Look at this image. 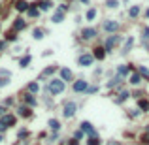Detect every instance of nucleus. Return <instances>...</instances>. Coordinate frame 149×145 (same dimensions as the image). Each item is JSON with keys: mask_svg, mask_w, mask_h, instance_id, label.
Instances as JSON below:
<instances>
[{"mask_svg": "<svg viewBox=\"0 0 149 145\" xmlns=\"http://www.w3.org/2000/svg\"><path fill=\"white\" fill-rule=\"evenodd\" d=\"M49 92L51 94H60V92L64 91V81L62 79H53V81H49Z\"/></svg>", "mask_w": 149, "mask_h": 145, "instance_id": "1", "label": "nucleus"}, {"mask_svg": "<svg viewBox=\"0 0 149 145\" xmlns=\"http://www.w3.org/2000/svg\"><path fill=\"white\" fill-rule=\"evenodd\" d=\"M76 111H77L76 102H66V104H64V109H62V115H64L66 119H70V117H74V115H76Z\"/></svg>", "mask_w": 149, "mask_h": 145, "instance_id": "2", "label": "nucleus"}, {"mask_svg": "<svg viewBox=\"0 0 149 145\" xmlns=\"http://www.w3.org/2000/svg\"><path fill=\"white\" fill-rule=\"evenodd\" d=\"M79 66H83V68H87V66H93V62H95V55H91V53H85L79 57Z\"/></svg>", "mask_w": 149, "mask_h": 145, "instance_id": "3", "label": "nucleus"}, {"mask_svg": "<svg viewBox=\"0 0 149 145\" xmlns=\"http://www.w3.org/2000/svg\"><path fill=\"white\" fill-rule=\"evenodd\" d=\"M15 122V117L13 115H4V117L0 119V130H6L9 124H13Z\"/></svg>", "mask_w": 149, "mask_h": 145, "instance_id": "4", "label": "nucleus"}, {"mask_svg": "<svg viewBox=\"0 0 149 145\" xmlns=\"http://www.w3.org/2000/svg\"><path fill=\"white\" fill-rule=\"evenodd\" d=\"M104 30L106 32H117L119 30V23L117 21H104Z\"/></svg>", "mask_w": 149, "mask_h": 145, "instance_id": "5", "label": "nucleus"}, {"mask_svg": "<svg viewBox=\"0 0 149 145\" xmlns=\"http://www.w3.org/2000/svg\"><path fill=\"white\" fill-rule=\"evenodd\" d=\"M81 130H83V132H87V134H89V138H95V134H96L91 122H81Z\"/></svg>", "mask_w": 149, "mask_h": 145, "instance_id": "6", "label": "nucleus"}, {"mask_svg": "<svg viewBox=\"0 0 149 145\" xmlns=\"http://www.w3.org/2000/svg\"><path fill=\"white\" fill-rule=\"evenodd\" d=\"M95 36H96V30H95V28H85V30L81 32V38H83V40H93Z\"/></svg>", "mask_w": 149, "mask_h": 145, "instance_id": "7", "label": "nucleus"}, {"mask_svg": "<svg viewBox=\"0 0 149 145\" xmlns=\"http://www.w3.org/2000/svg\"><path fill=\"white\" fill-rule=\"evenodd\" d=\"M89 87H87V81H83V79H79V81L74 83V91L76 92H81V91H87Z\"/></svg>", "mask_w": 149, "mask_h": 145, "instance_id": "8", "label": "nucleus"}, {"mask_svg": "<svg viewBox=\"0 0 149 145\" xmlns=\"http://www.w3.org/2000/svg\"><path fill=\"white\" fill-rule=\"evenodd\" d=\"M117 41H119V36H109L108 40H106V47H104V49H106V51H109L113 45H115V43H117Z\"/></svg>", "mask_w": 149, "mask_h": 145, "instance_id": "9", "label": "nucleus"}, {"mask_svg": "<svg viewBox=\"0 0 149 145\" xmlns=\"http://www.w3.org/2000/svg\"><path fill=\"white\" fill-rule=\"evenodd\" d=\"M60 79H62V81H70V79H72V72L68 68H60Z\"/></svg>", "mask_w": 149, "mask_h": 145, "instance_id": "10", "label": "nucleus"}, {"mask_svg": "<svg viewBox=\"0 0 149 145\" xmlns=\"http://www.w3.org/2000/svg\"><path fill=\"white\" fill-rule=\"evenodd\" d=\"M47 124H49V128L53 132H59L60 130V122L57 121V119H49V122H47Z\"/></svg>", "mask_w": 149, "mask_h": 145, "instance_id": "11", "label": "nucleus"}, {"mask_svg": "<svg viewBox=\"0 0 149 145\" xmlns=\"http://www.w3.org/2000/svg\"><path fill=\"white\" fill-rule=\"evenodd\" d=\"M104 57H106V49H104V47H96V49H95V59L102 60Z\"/></svg>", "mask_w": 149, "mask_h": 145, "instance_id": "12", "label": "nucleus"}, {"mask_svg": "<svg viewBox=\"0 0 149 145\" xmlns=\"http://www.w3.org/2000/svg\"><path fill=\"white\" fill-rule=\"evenodd\" d=\"M51 21H53V23H62V21H64V11H60V9H59V11L53 15Z\"/></svg>", "mask_w": 149, "mask_h": 145, "instance_id": "13", "label": "nucleus"}, {"mask_svg": "<svg viewBox=\"0 0 149 145\" xmlns=\"http://www.w3.org/2000/svg\"><path fill=\"white\" fill-rule=\"evenodd\" d=\"M15 8H17V11H25V9L28 11V4L25 2V0H19L17 4H15Z\"/></svg>", "mask_w": 149, "mask_h": 145, "instance_id": "14", "label": "nucleus"}, {"mask_svg": "<svg viewBox=\"0 0 149 145\" xmlns=\"http://www.w3.org/2000/svg\"><path fill=\"white\" fill-rule=\"evenodd\" d=\"M128 72H130V68H128L127 64H121V66L117 68V74H119V76H127Z\"/></svg>", "mask_w": 149, "mask_h": 145, "instance_id": "15", "label": "nucleus"}, {"mask_svg": "<svg viewBox=\"0 0 149 145\" xmlns=\"http://www.w3.org/2000/svg\"><path fill=\"white\" fill-rule=\"evenodd\" d=\"M128 15H130V17H138V15H140V6H132V8L128 9Z\"/></svg>", "mask_w": 149, "mask_h": 145, "instance_id": "16", "label": "nucleus"}, {"mask_svg": "<svg viewBox=\"0 0 149 145\" xmlns=\"http://www.w3.org/2000/svg\"><path fill=\"white\" fill-rule=\"evenodd\" d=\"M32 36H34V40H42L44 38V28H34Z\"/></svg>", "mask_w": 149, "mask_h": 145, "instance_id": "17", "label": "nucleus"}, {"mask_svg": "<svg viewBox=\"0 0 149 145\" xmlns=\"http://www.w3.org/2000/svg\"><path fill=\"white\" fill-rule=\"evenodd\" d=\"M23 28H25V21H23V19H15L13 30H23Z\"/></svg>", "mask_w": 149, "mask_h": 145, "instance_id": "18", "label": "nucleus"}, {"mask_svg": "<svg viewBox=\"0 0 149 145\" xmlns=\"http://www.w3.org/2000/svg\"><path fill=\"white\" fill-rule=\"evenodd\" d=\"M132 43H134V38H128L127 43H125V47H123V53H128V51H130V47H132Z\"/></svg>", "mask_w": 149, "mask_h": 145, "instance_id": "19", "label": "nucleus"}, {"mask_svg": "<svg viewBox=\"0 0 149 145\" xmlns=\"http://www.w3.org/2000/svg\"><path fill=\"white\" fill-rule=\"evenodd\" d=\"M140 81H142V76H140V74H132V76H130V83H132V85H138Z\"/></svg>", "mask_w": 149, "mask_h": 145, "instance_id": "20", "label": "nucleus"}, {"mask_svg": "<svg viewBox=\"0 0 149 145\" xmlns=\"http://www.w3.org/2000/svg\"><path fill=\"white\" fill-rule=\"evenodd\" d=\"M38 6H40L42 11H49V9H51V2H49V0H47V2H40Z\"/></svg>", "mask_w": 149, "mask_h": 145, "instance_id": "21", "label": "nucleus"}, {"mask_svg": "<svg viewBox=\"0 0 149 145\" xmlns=\"http://www.w3.org/2000/svg\"><path fill=\"white\" fill-rule=\"evenodd\" d=\"M19 115H21V117H30V109L23 106V108H19Z\"/></svg>", "mask_w": 149, "mask_h": 145, "instance_id": "22", "label": "nucleus"}, {"mask_svg": "<svg viewBox=\"0 0 149 145\" xmlns=\"http://www.w3.org/2000/svg\"><path fill=\"white\" fill-rule=\"evenodd\" d=\"M25 102H27L28 106H36V98H34V96H30V92L25 96Z\"/></svg>", "mask_w": 149, "mask_h": 145, "instance_id": "23", "label": "nucleus"}, {"mask_svg": "<svg viewBox=\"0 0 149 145\" xmlns=\"http://www.w3.org/2000/svg\"><path fill=\"white\" fill-rule=\"evenodd\" d=\"M30 60H32V57H30V55H27V57H23V59H21V62H19V64H21V68H27V64L30 62Z\"/></svg>", "mask_w": 149, "mask_h": 145, "instance_id": "24", "label": "nucleus"}, {"mask_svg": "<svg viewBox=\"0 0 149 145\" xmlns=\"http://www.w3.org/2000/svg\"><path fill=\"white\" fill-rule=\"evenodd\" d=\"M138 74H140V76H144V77H147V79H149V70L145 68V66H140V68H138Z\"/></svg>", "mask_w": 149, "mask_h": 145, "instance_id": "25", "label": "nucleus"}, {"mask_svg": "<svg viewBox=\"0 0 149 145\" xmlns=\"http://www.w3.org/2000/svg\"><path fill=\"white\" fill-rule=\"evenodd\" d=\"M128 96H130V94H128V91H121V92H119V98H117V100H119V102H125Z\"/></svg>", "mask_w": 149, "mask_h": 145, "instance_id": "26", "label": "nucleus"}, {"mask_svg": "<svg viewBox=\"0 0 149 145\" xmlns=\"http://www.w3.org/2000/svg\"><path fill=\"white\" fill-rule=\"evenodd\" d=\"M106 6H108V8H111V9H115L119 6V2L117 0H106Z\"/></svg>", "mask_w": 149, "mask_h": 145, "instance_id": "27", "label": "nucleus"}, {"mask_svg": "<svg viewBox=\"0 0 149 145\" xmlns=\"http://www.w3.org/2000/svg\"><path fill=\"white\" fill-rule=\"evenodd\" d=\"M95 17H96V9H95V8H91L89 11H87V19H89V21H93Z\"/></svg>", "mask_w": 149, "mask_h": 145, "instance_id": "28", "label": "nucleus"}, {"mask_svg": "<svg viewBox=\"0 0 149 145\" xmlns=\"http://www.w3.org/2000/svg\"><path fill=\"white\" fill-rule=\"evenodd\" d=\"M119 81H121V76H117V77H113L111 81H109V83H108V89H111V87H115V85H117V83H119Z\"/></svg>", "mask_w": 149, "mask_h": 145, "instance_id": "29", "label": "nucleus"}, {"mask_svg": "<svg viewBox=\"0 0 149 145\" xmlns=\"http://www.w3.org/2000/svg\"><path fill=\"white\" fill-rule=\"evenodd\" d=\"M57 72V66H49L47 70H44V76H51V74Z\"/></svg>", "mask_w": 149, "mask_h": 145, "instance_id": "30", "label": "nucleus"}, {"mask_svg": "<svg viewBox=\"0 0 149 145\" xmlns=\"http://www.w3.org/2000/svg\"><path fill=\"white\" fill-rule=\"evenodd\" d=\"M87 145H100V140H98V138H89V141H87Z\"/></svg>", "mask_w": 149, "mask_h": 145, "instance_id": "31", "label": "nucleus"}, {"mask_svg": "<svg viewBox=\"0 0 149 145\" xmlns=\"http://www.w3.org/2000/svg\"><path fill=\"white\" fill-rule=\"evenodd\" d=\"M38 13H40L38 8H28V15H30V17H38Z\"/></svg>", "mask_w": 149, "mask_h": 145, "instance_id": "32", "label": "nucleus"}, {"mask_svg": "<svg viewBox=\"0 0 149 145\" xmlns=\"http://www.w3.org/2000/svg\"><path fill=\"white\" fill-rule=\"evenodd\" d=\"M138 106H140L142 109H149V102H147V100H140V102H138Z\"/></svg>", "mask_w": 149, "mask_h": 145, "instance_id": "33", "label": "nucleus"}, {"mask_svg": "<svg viewBox=\"0 0 149 145\" xmlns=\"http://www.w3.org/2000/svg\"><path fill=\"white\" fill-rule=\"evenodd\" d=\"M28 92H32V94L38 92V85H36V83H30V85H28Z\"/></svg>", "mask_w": 149, "mask_h": 145, "instance_id": "34", "label": "nucleus"}, {"mask_svg": "<svg viewBox=\"0 0 149 145\" xmlns=\"http://www.w3.org/2000/svg\"><path fill=\"white\" fill-rule=\"evenodd\" d=\"M83 138V130H76L74 132V140H81Z\"/></svg>", "mask_w": 149, "mask_h": 145, "instance_id": "35", "label": "nucleus"}, {"mask_svg": "<svg viewBox=\"0 0 149 145\" xmlns=\"http://www.w3.org/2000/svg\"><path fill=\"white\" fill-rule=\"evenodd\" d=\"M8 83H9V79H8V77H0V87H6Z\"/></svg>", "mask_w": 149, "mask_h": 145, "instance_id": "36", "label": "nucleus"}, {"mask_svg": "<svg viewBox=\"0 0 149 145\" xmlns=\"http://www.w3.org/2000/svg\"><path fill=\"white\" fill-rule=\"evenodd\" d=\"M8 40H17V36H15V32H9V34H8Z\"/></svg>", "mask_w": 149, "mask_h": 145, "instance_id": "37", "label": "nucleus"}, {"mask_svg": "<svg viewBox=\"0 0 149 145\" xmlns=\"http://www.w3.org/2000/svg\"><path fill=\"white\" fill-rule=\"evenodd\" d=\"M144 38H149V27L144 28Z\"/></svg>", "mask_w": 149, "mask_h": 145, "instance_id": "38", "label": "nucleus"}, {"mask_svg": "<svg viewBox=\"0 0 149 145\" xmlns=\"http://www.w3.org/2000/svg\"><path fill=\"white\" fill-rule=\"evenodd\" d=\"M96 91H98L96 87H89V89H87V92H89V94H91V92H96Z\"/></svg>", "mask_w": 149, "mask_h": 145, "instance_id": "39", "label": "nucleus"}, {"mask_svg": "<svg viewBox=\"0 0 149 145\" xmlns=\"http://www.w3.org/2000/svg\"><path fill=\"white\" fill-rule=\"evenodd\" d=\"M27 134H28L27 130H21V132H19V134H17V136H19V138H25V136H27Z\"/></svg>", "mask_w": 149, "mask_h": 145, "instance_id": "40", "label": "nucleus"}, {"mask_svg": "<svg viewBox=\"0 0 149 145\" xmlns=\"http://www.w3.org/2000/svg\"><path fill=\"white\" fill-rule=\"evenodd\" d=\"M59 9H60V11H66L68 6H66V4H60V8H59Z\"/></svg>", "mask_w": 149, "mask_h": 145, "instance_id": "41", "label": "nucleus"}, {"mask_svg": "<svg viewBox=\"0 0 149 145\" xmlns=\"http://www.w3.org/2000/svg\"><path fill=\"white\" fill-rule=\"evenodd\" d=\"M142 140H144V143H149V134H145V136L142 138Z\"/></svg>", "mask_w": 149, "mask_h": 145, "instance_id": "42", "label": "nucleus"}, {"mask_svg": "<svg viewBox=\"0 0 149 145\" xmlns=\"http://www.w3.org/2000/svg\"><path fill=\"white\" fill-rule=\"evenodd\" d=\"M68 145H79V143H77L76 140H72V141H68Z\"/></svg>", "mask_w": 149, "mask_h": 145, "instance_id": "43", "label": "nucleus"}, {"mask_svg": "<svg viewBox=\"0 0 149 145\" xmlns=\"http://www.w3.org/2000/svg\"><path fill=\"white\" fill-rule=\"evenodd\" d=\"M108 145H121V143H119V141H109Z\"/></svg>", "mask_w": 149, "mask_h": 145, "instance_id": "44", "label": "nucleus"}, {"mask_svg": "<svg viewBox=\"0 0 149 145\" xmlns=\"http://www.w3.org/2000/svg\"><path fill=\"white\" fill-rule=\"evenodd\" d=\"M4 111H6V109H4V106H0V115H4Z\"/></svg>", "mask_w": 149, "mask_h": 145, "instance_id": "45", "label": "nucleus"}, {"mask_svg": "<svg viewBox=\"0 0 149 145\" xmlns=\"http://www.w3.org/2000/svg\"><path fill=\"white\" fill-rule=\"evenodd\" d=\"M79 2H83V4H89V0H79Z\"/></svg>", "mask_w": 149, "mask_h": 145, "instance_id": "46", "label": "nucleus"}, {"mask_svg": "<svg viewBox=\"0 0 149 145\" xmlns=\"http://www.w3.org/2000/svg\"><path fill=\"white\" fill-rule=\"evenodd\" d=\"M2 47H4V41H0V49H2Z\"/></svg>", "mask_w": 149, "mask_h": 145, "instance_id": "47", "label": "nucleus"}, {"mask_svg": "<svg viewBox=\"0 0 149 145\" xmlns=\"http://www.w3.org/2000/svg\"><path fill=\"white\" fill-rule=\"evenodd\" d=\"M145 17H149V9H147V11H145Z\"/></svg>", "mask_w": 149, "mask_h": 145, "instance_id": "48", "label": "nucleus"}]
</instances>
